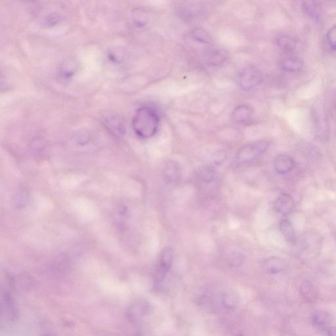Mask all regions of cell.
Returning <instances> with one entry per match:
<instances>
[{
	"label": "cell",
	"instance_id": "1",
	"mask_svg": "<svg viewBox=\"0 0 336 336\" xmlns=\"http://www.w3.org/2000/svg\"><path fill=\"white\" fill-rule=\"evenodd\" d=\"M160 118L152 107L141 106L135 112L131 126L134 133L141 139H150L156 134L159 128Z\"/></svg>",
	"mask_w": 336,
	"mask_h": 336
},
{
	"label": "cell",
	"instance_id": "2",
	"mask_svg": "<svg viewBox=\"0 0 336 336\" xmlns=\"http://www.w3.org/2000/svg\"><path fill=\"white\" fill-rule=\"evenodd\" d=\"M269 143L265 140L258 141L246 145L238 152V161L241 163L251 162L264 153L269 148Z\"/></svg>",
	"mask_w": 336,
	"mask_h": 336
},
{
	"label": "cell",
	"instance_id": "3",
	"mask_svg": "<svg viewBox=\"0 0 336 336\" xmlns=\"http://www.w3.org/2000/svg\"><path fill=\"white\" fill-rule=\"evenodd\" d=\"M261 74L255 67L244 68L238 76V84L244 91L251 90L261 83Z\"/></svg>",
	"mask_w": 336,
	"mask_h": 336
},
{
	"label": "cell",
	"instance_id": "4",
	"mask_svg": "<svg viewBox=\"0 0 336 336\" xmlns=\"http://www.w3.org/2000/svg\"><path fill=\"white\" fill-rule=\"evenodd\" d=\"M174 257V252L170 246L164 248L160 252L157 269L155 274V280L157 282L162 281L171 268Z\"/></svg>",
	"mask_w": 336,
	"mask_h": 336
},
{
	"label": "cell",
	"instance_id": "5",
	"mask_svg": "<svg viewBox=\"0 0 336 336\" xmlns=\"http://www.w3.org/2000/svg\"><path fill=\"white\" fill-rule=\"evenodd\" d=\"M163 175L166 183H176L180 179L181 176L180 164L174 160H169L164 166Z\"/></svg>",
	"mask_w": 336,
	"mask_h": 336
},
{
	"label": "cell",
	"instance_id": "6",
	"mask_svg": "<svg viewBox=\"0 0 336 336\" xmlns=\"http://www.w3.org/2000/svg\"><path fill=\"white\" fill-rule=\"evenodd\" d=\"M273 165L276 173L284 175L290 172L294 169L295 163L291 156L287 154H279L274 158Z\"/></svg>",
	"mask_w": 336,
	"mask_h": 336
},
{
	"label": "cell",
	"instance_id": "7",
	"mask_svg": "<svg viewBox=\"0 0 336 336\" xmlns=\"http://www.w3.org/2000/svg\"><path fill=\"white\" fill-rule=\"evenodd\" d=\"M294 207V200L288 194H282L275 200L274 209L280 214L286 215L292 212Z\"/></svg>",
	"mask_w": 336,
	"mask_h": 336
},
{
	"label": "cell",
	"instance_id": "8",
	"mask_svg": "<svg viewBox=\"0 0 336 336\" xmlns=\"http://www.w3.org/2000/svg\"><path fill=\"white\" fill-rule=\"evenodd\" d=\"M78 63L75 59H68L63 62L59 69L60 76L64 80L71 79L78 71Z\"/></svg>",
	"mask_w": 336,
	"mask_h": 336
},
{
	"label": "cell",
	"instance_id": "9",
	"mask_svg": "<svg viewBox=\"0 0 336 336\" xmlns=\"http://www.w3.org/2000/svg\"><path fill=\"white\" fill-rule=\"evenodd\" d=\"M265 268L271 274H278L285 270L287 263L278 257H271L265 261Z\"/></svg>",
	"mask_w": 336,
	"mask_h": 336
},
{
	"label": "cell",
	"instance_id": "10",
	"mask_svg": "<svg viewBox=\"0 0 336 336\" xmlns=\"http://www.w3.org/2000/svg\"><path fill=\"white\" fill-rule=\"evenodd\" d=\"M279 228L286 242L291 245H295L297 243L296 236H295V231L290 221L288 219H282L280 222Z\"/></svg>",
	"mask_w": 336,
	"mask_h": 336
},
{
	"label": "cell",
	"instance_id": "11",
	"mask_svg": "<svg viewBox=\"0 0 336 336\" xmlns=\"http://www.w3.org/2000/svg\"><path fill=\"white\" fill-rule=\"evenodd\" d=\"M301 297L307 302L313 303L317 299L318 293L315 286L308 280H305L301 283L299 288Z\"/></svg>",
	"mask_w": 336,
	"mask_h": 336
},
{
	"label": "cell",
	"instance_id": "12",
	"mask_svg": "<svg viewBox=\"0 0 336 336\" xmlns=\"http://www.w3.org/2000/svg\"><path fill=\"white\" fill-rule=\"evenodd\" d=\"M303 66V61L295 57H286L280 63L282 69L290 72H299L302 69Z\"/></svg>",
	"mask_w": 336,
	"mask_h": 336
},
{
	"label": "cell",
	"instance_id": "13",
	"mask_svg": "<svg viewBox=\"0 0 336 336\" xmlns=\"http://www.w3.org/2000/svg\"><path fill=\"white\" fill-rule=\"evenodd\" d=\"M253 116V110L250 106L241 105L234 110L232 116L234 120L238 123H246L252 119Z\"/></svg>",
	"mask_w": 336,
	"mask_h": 336
},
{
	"label": "cell",
	"instance_id": "14",
	"mask_svg": "<svg viewBox=\"0 0 336 336\" xmlns=\"http://www.w3.org/2000/svg\"><path fill=\"white\" fill-rule=\"evenodd\" d=\"M313 321L315 325L320 327H326L332 323V316L324 311H316L312 316Z\"/></svg>",
	"mask_w": 336,
	"mask_h": 336
},
{
	"label": "cell",
	"instance_id": "15",
	"mask_svg": "<svg viewBox=\"0 0 336 336\" xmlns=\"http://www.w3.org/2000/svg\"><path fill=\"white\" fill-rule=\"evenodd\" d=\"M197 174L203 182H213L216 178V171L214 168L209 166H203L198 169Z\"/></svg>",
	"mask_w": 336,
	"mask_h": 336
},
{
	"label": "cell",
	"instance_id": "16",
	"mask_svg": "<svg viewBox=\"0 0 336 336\" xmlns=\"http://www.w3.org/2000/svg\"><path fill=\"white\" fill-rule=\"evenodd\" d=\"M278 47L286 53H291L296 47V41L290 36H282L278 38Z\"/></svg>",
	"mask_w": 336,
	"mask_h": 336
},
{
	"label": "cell",
	"instance_id": "17",
	"mask_svg": "<svg viewBox=\"0 0 336 336\" xmlns=\"http://www.w3.org/2000/svg\"><path fill=\"white\" fill-rule=\"evenodd\" d=\"M105 122H106V127L114 134L116 135H122V133L124 132V125L119 118L113 116V117L108 118L105 120Z\"/></svg>",
	"mask_w": 336,
	"mask_h": 336
},
{
	"label": "cell",
	"instance_id": "18",
	"mask_svg": "<svg viewBox=\"0 0 336 336\" xmlns=\"http://www.w3.org/2000/svg\"><path fill=\"white\" fill-rule=\"evenodd\" d=\"M148 311V306L144 301L137 303L131 310V315L134 320H138Z\"/></svg>",
	"mask_w": 336,
	"mask_h": 336
},
{
	"label": "cell",
	"instance_id": "19",
	"mask_svg": "<svg viewBox=\"0 0 336 336\" xmlns=\"http://www.w3.org/2000/svg\"><path fill=\"white\" fill-rule=\"evenodd\" d=\"M302 6L303 11L308 16L310 17L311 18L316 19V20L318 19V9L314 1H304Z\"/></svg>",
	"mask_w": 336,
	"mask_h": 336
},
{
	"label": "cell",
	"instance_id": "20",
	"mask_svg": "<svg viewBox=\"0 0 336 336\" xmlns=\"http://www.w3.org/2000/svg\"><path fill=\"white\" fill-rule=\"evenodd\" d=\"M238 302L237 294L233 292L225 293L223 296V303L227 308H234Z\"/></svg>",
	"mask_w": 336,
	"mask_h": 336
},
{
	"label": "cell",
	"instance_id": "21",
	"mask_svg": "<svg viewBox=\"0 0 336 336\" xmlns=\"http://www.w3.org/2000/svg\"><path fill=\"white\" fill-rule=\"evenodd\" d=\"M133 17V22H134L135 25L139 28L143 27L146 24L147 19H148L147 13L144 10H142V9H138V10L135 11Z\"/></svg>",
	"mask_w": 336,
	"mask_h": 336
},
{
	"label": "cell",
	"instance_id": "22",
	"mask_svg": "<svg viewBox=\"0 0 336 336\" xmlns=\"http://www.w3.org/2000/svg\"><path fill=\"white\" fill-rule=\"evenodd\" d=\"M192 36L196 41L202 42V43H207L209 42V36L202 28H196L194 30Z\"/></svg>",
	"mask_w": 336,
	"mask_h": 336
},
{
	"label": "cell",
	"instance_id": "23",
	"mask_svg": "<svg viewBox=\"0 0 336 336\" xmlns=\"http://www.w3.org/2000/svg\"><path fill=\"white\" fill-rule=\"evenodd\" d=\"M326 37L330 47L333 50L336 51V24L328 30Z\"/></svg>",
	"mask_w": 336,
	"mask_h": 336
},
{
	"label": "cell",
	"instance_id": "24",
	"mask_svg": "<svg viewBox=\"0 0 336 336\" xmlns=\"http://www.w3.org/2000/svg\"><path fill=\"white\" fill-rule=\"evenodd\" d=\"M244 261V255L239 253H232L229 258V263L232 267H239L243 264Z\"/></svg>",
	"mask_w": 336,
	"mask_h": 336
},
{
	"label": "cell",
	"instance_id": "25",
	"mask_svg": "<svg viewBox=\"0 0 336 336\" xmlns=\"http://www.w3.org/2000/svg\"><path fill=\"white\" fill-rule=\"evenodd\" d=\"M226 159V152L223 151V150H219V151H217L213 154L212 161L215 165L219 166L221 165Z\"/></svg>",
	"mask_w": 336,
	"mask_h": 336
},
{
	"label": "cell",
	"instance_id": "26",
	"mask_svg": "<svg viewBox=\"0 0 336 336\" xmlns=\"http://www.w3.org/2000/svg\"><path fill=\"white\" fill-rule=\"evenodd\" d=\"M108 59L112 62L114 63H118L121 62L122 59H124L123 55L122 53L119 51L118 52L117 51H112L110 53H108Z\"/></svg>",
	"mask_w": 336,
	"mask_h": 336
},
{
	"label": "cell",
	"instance_id": "27",
	"mask_svg": "<svg viewBox=\"0 0 336 336\" xmlns=\"http://www.w3.org/2000/svg\"><path fill=\"white\" fill-rule=\"evenodd\" d=\"M328 336H336V326H332L327 330Z\"/></svg>",
	"mask_w": 336,
	"mask_h": 336
}]
</instances>
